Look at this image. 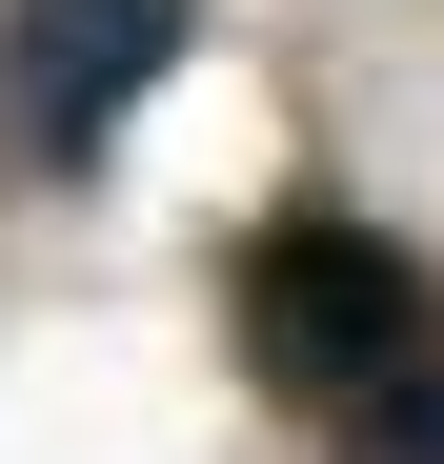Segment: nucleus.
<instances>
[{"mask_svg":"<svg viewBox=\"0 0 444 464\" xmlns=\"http://www.w3.org/2000/svg\"><path fill=\"white\" fill-rule=\"evenodd\" d=\"M243 363L283 404H384L424 363V263L384 222H263L243 243Z\"/></svg>","mask_w":444,"mask_h":464,"instance_id":"obj_1","label":"nucleus"},{"mask_svg":"<svg viewBox=\"0 0 444 464\" xmlns=\"http://www.w3.org/2000/svg\"><path fill=\"white\" fill-rule=\"evenodd\" d=\"M202 0H0V61H21V121L82 162V141H121L141 102H162V61H182Z\"/></svg>","mask_w":444,"mask_h":464,"instance_id":"obj_2","label":"nucleus"},{"mask_svg":"<svg viewBox=\"0 0 444 464\" xmlns=\"http://www.w3.org/2000/svg\"><path fill=\"white\" fill-rule=\"evenodd\" d=\"M343 464H444V363H404L384 404H363V444H343Z\"/></svg>","mask_w":444,"mask_h":464,"instance_id":"obj_3","label":"nucleus"}]
</instances>
